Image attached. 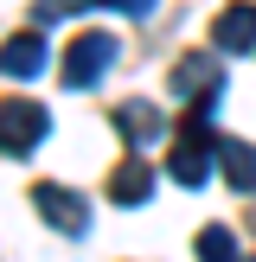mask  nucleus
Segmentation results:
<instances>
[{
  "label": "nucleus",
  "instance_id": "f257e3e1",
  "mask_svg": "<svg viewBox=\"0 0 256 262\" xmlns=\"http://www.w3.org/2000/svg\"><path fill=\"white\" fill-rule=\"evenodd\" d=\"M218 128H211V102H186V115H179V135H173V160H166V173L179 179V186H205L211 179V160H218Z\"/></svg>",
  "mask_w": 256,
  "mask_h": 262
},
{
  "label": "nucleus",
  "instance_id": "f03ea898",
  "mask_svg": "<svg viewBox=\"0 0 256 262\" xmlns=\"http://www.w3.org/2000/svg\"><path fill=\"white\" fill-rule=\"evenodd\" d=\"M115 51H122L115 32H77L71 51H64V83H71V90H96L102 77H109Z\"/></svg>",
  "mask_w": 256,
  "mask_h": 262
},
{
  "label": "nucleus",
  "instance_id": "7ed1b4c3",
  "mask_svg": "<svg viewBox=\"0 0 256 262\" xmlns=\"http://www.w3.org/2000/svg\"><path fill=\"white\" fill-rule=\"evenodd\" d=\"M45 109H38V102H26V96H7L0 102V154H7V160H19V154H32L38 141H45Z\"/></svg>",
  "mask_w": 256,
  "mask_h": 262
},
{
  "label": "nucleus",
  "instance_id": "20e7f679",
  "mask_svg": "<svg viewBox=\"0 0 256 262\" xmlns=\"http://www.w3.org/2000/svg\"><path fill=\"white\" fill-rule=\"evenodd\" d=\"M32 205L45 211L51 230H64V237H83V230H90V205H83V192L58 186V179H38V186H32Z\"/></svg>",
  "mask_w": 256,
  "mask_h": 262
},
{
  "label": "nucleus",
  "instance_id": "39448f33",
  "mask_svg": "<svg viewBox=\"0 0 256 262\" xmlns=\"http://www.w3.org/2000/svg\"><path fill=\"white\" fill-rule=\"evenodd\" d=\"M218 90H224V58L192 51V58L173 64V96L179 102H218Z\"/></svg>",
  "mask_w": 256,
  "mask_h": 262
},
{
  "label": "nucleus",
  "instance_id": "423d86ee",
  "mask_svg": "<svg viewBox=\"0 0 256 262\" xmlns=\"http://www.w3.org/2000/svg\"><path fill=\"white\" fill-rule=\"evenodd\" d=\"M211 38H218V51H256V7L250 0H237V7H224L218 13V26H211Z\"/></svg>",
  "mask_w": 256,
  "mask_h": 262
},
{
  "label": "nucleus",
  "instance_id": "0eeeda50",
  "mask_svg": "<svg viewBox=\"0 0 256 262\" xmlns=\"http://www.w3.org/2000/svg\"><path fill=\"white\" fill-rule=\"evenodd\" d=\"M115 128H122L128 147H147V141L166 135V115L154 109V102H122V109H115Z\"/></svg>",
  "mask_w": 256,
  "mask_h": 262
},
{
  "label": "nucleus",
  "instance_id": "6e6552de",
  "mask_svg": "<svg viewBox=\"0 0 256 262\" xmlns=\"http://www.w3.org/2000/svg\"><path fill=\"white\" fill-rule=\"evenodd\" d=\"M45 71V38L38 32H19L0 45V77H38Z\"/></svg>",
  "mask_w": 256,
  "mask_h": 262
},
{
  "label": "nucleus",
  "instance_id": "1a4fd4ad",
  "mask_svg": "<svg viewBox=\"0 0 256 262\" xmlns=\"http://www.w3.org/2000/svg\"><path fill=\"white\" fill-rule=\"evenodd\" d=\"M147 192H154V173H147L141 160H128V166L109 173V199H115V205H147Z\"/></svg>",
  "mask_w": 256,
  "mask_h": 262
},
{
  "label": "nucleus",
  "instance_id": "9d476101",
  "mask_svg": "<svg viewBox=\"0 0 256 262\" xmlns=\"http://www.w3.org/2000/svg\"><path fill=\"white\" fill-rule=\"evenodd\" d=\"M218 160H224L230 192H256V147H250V141H224V147H218Z\"/></svg>",
  "mask_w": 256,
  "mask_h": 262
},
{
  "label": "nucleus",
  "instance_id": "9b49d317",
  "mask_svg": "<svg viewBox=\"0 0 256 262\" xmlns=\"http://www.w3.org/2000/svg\"><path fill=\"white\" fill-rule=\"evenodd\" d=\"M199 262H243L230 224H205V230H199Z\"/></svg>",
  "mask_w": 256,
  "mask_h": 262
},
{
  "label": "nucleus",
  "instance_id": "f8f14e48",
  "mask_svg": "<svg viewBox=\"0 0 256 262\" xmlns=\"http://www.w3.org/2000/svg\"><path fill=\"white\" fill-rule=\"evenodd\" d=\"M109 7H115V13H128V19H147L154 0H109Z\"/></svg>",
  "mask_w": 256,
  "mask_h": 262
},
{
  "label": "nucleus",
  "instance_id": "ddd939ff",
  "mask_svg": "<svg viewBox=\"0 0 256 262\" xmlns=\"http://www.w3.org/2000/svg\"><path fill=\"white\" fill-rule=\"evenodd\" d=\"M243 262H256V256H243Z\"/></svg>",
  "mask_w": 256,
  "mask_h": 262
}]
</instances>
